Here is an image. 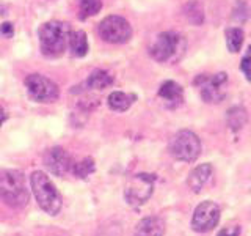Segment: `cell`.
<instances>
[{"label":"cell","mask_w":251,"mask_h":236,"mask_svg":"<svg viewBox=\"0 0 251 236\" xmlns=\"http://www.w3.org/2000/svg\"><path fill=\"white\" fill-rule=\"evenodd\" d=\"M0 200L13 209H22L28 203L30 191L21 170H0Z\"/></svg>","instance_id":"cell-1"},{"label":"cell","mask_w":251,"mask_h":236,"mask_svg":"<svg viewBox=\"0 0 251 236\" xmlns=\"http://www.w3.org/2000/svg\"><path fill=\"white\" fill-rule=\"evenodd\" d=\"M69 24L61 21H49L38 30L41 52L49 59H57L66 51L69 44Z\"/></svg>","instance_id":"cell-2"},{"label":"cell","mask_w":251,"mask_h":236,"mask_svg":"<svg viewBox=\"0 0 251 236\" xmlns=\"http://www.w3.org/2000/svg\"><path fill=\"white\" fill-rule=\"evenodd\" d=\"M30 187L38 205L49 216H57L61 209V195L50 178L43 172H33L30 177Z\"/></svg>","instance_id":"cell-3"},{"label":"cell","mask_w":251,"mask_h":236,"mask_svg":"<svg viewBox=\"0 0 251 236\" xmlns=\"http://www.w3.org/2000/svg\"><path fill=\"white\" fill-rule=\"evenodd\" d=\"M151 57L160 63L177 61L185 52V39L177 31H162L151 44Z\"/></svg>","instance_id":"cell-4"},{"label":"cell","mask_w":251,"mask_h":236,"mask_svg":"<svg viewBox=\"0 0 251 236\" xmlns=\"http://www.w3.org/2000/svg\"><path fill=\"white\" fill-rule=\"evenodd\" d=\"M170 151L177 161L195 162L201 154V142L195 132L184 129L171 139Z\"/></svg>","instance_id":"cell-5"},{"label":"cell","mask_w":251,"mask_h":236,"mask_svg":"<svg viewBox=\"0 0 251 236\" xmlns=\"http://www.w3.org/2000/svg\"><path fill=\"white\" fill-rule=\"evenodd\" d=\"M99 36L110 44H124L132 38V27L123 16H107L99 24Z\"/></svg>","instance_id":"cell-6"},{"label":"cell","mask_w":251,"mask_h":236,"mask_svg":"<svg viewBox=\"0 0 251 236\" xmlns=\"http://www.w3.org/2000/svg\"><path fill=\"white\" fill-rule=\"evenodd\" d=\"M25 88L28 96L36 101L43 102V104H50L55 102L60 96V88L58 85L49 77L41 76V74H30L25 77Z\"/></svg>","instance_id":"cell-7"},{"label":"cell","mask_w":251,"mask_h":236,"mask_svg":"<svg viewBox=\"0 0 251 236\" xmlns=\"http://www.w3.org/2000/svg\"><path fill=\"white\" fill-rule=\"evenodd\" d=\"M154 181L155 178L149 173H138L133 175L124 189V197L132 206H140L146 203L154 192Z\"/></svg>","instance_id":"cell-8"},{"label":"cell","mask_w":251,"mask_h":236,"mask_svg":"<svg viewBox=\"0 0 251 236\" xmlns=\"http://www.w3.org/2000/svg\"><path fill=\"white\" fill-rule=\"evenodd\" d=\"M226 73H217L214 76L201 74L193 81L195 85L201 87V96L207 104H218L226 96Z\"/></svg>","instance_id":"cell-9"},{"label":"cell","mask_w":251,"mask_h":236,"mask_svg":"<svg viewBox=\"0 0 251 236\" xmlns=\"http://www.w3.org/2000/svg\"><path fill=\"white\" fill-rule=\"evenodd\" d=\"M220 214H222V209H220L218 203L212 200L201 202L193 212L192 228L198 233H207L214 230L220 220Z\"/></svg>","instance_id":"cell-10"},{"label":"cell","mask_w":251,"mask_h":236,"mask_svg":"<svg viewBox=\"0 0 251 236\" xmlns=\"http://www.w3.org/2000/svg\"><path fill=\"white\" fill-rule=\"evenodd\" d=\"M43 159H44V165L47 167V170L53 173L55 177H60V178L66 177V173L73 172V167H74L71 154L66 151V149H63L60 147L49 148L44 153Z\"/></svg>","instance_id":"cell-11"},{"label":"cell","mask_w":251,"mask_h":236,"mask_svg":"<svg viewBox=\"0 0 251 236\" xmlns=\"http://www.w3.org/2000/svg\"><path fill=\"white\" fill-rule=\"evenodd\" d=\"M212 173H214V167H212V164H200L196 165V167L188 173V178H187V184L190 187L192 192H201V189L207 184V181L210 179Z\"/></svg>","instance_id":"cell-12"},{"label":"cell","mask_w":251,"mask_h":236,"mask_svg":"<svg viewBox=\"0 0 251 236\" xmlns=\"http://www.w3.org/2000/svg\"><path fill=\"white\" fill-rule=\"evenodd\" d=\"M159 98H162L170 109H175L182 104L184 101V90L177 82L167 81L163 82L159 90Z\"/></svg>","instance_id":"cell-13"},{"label":"cell","mask_w":251,"mask_h":236,"mask_svg":"<svg viewBox=\"0 0 251 236\" xmlns=\"http://www.w3.org/2000/svg\"><path fill=\"white\" fill-rule=\"evenodd\" d=\"M165 235V222L157 216H149L141 219L137 224L135 236H163Z\"/></svg>","instance_id":"cell-14"},{"label":"cell","mask_w":251,"mask_h":236,"mask_svg":"<svg viewBox=\"0 0 251 236\" xmlns=\"http://www.w3.org/2000/svg\"><path fill=\"white\" fill-rule=\"evenodd\" d=\"M137 96L132 93H124V91H113L108 94V107L115 110V112H126L133 102H135Z\"/></svg>","instance_id":"cell-15"},{"label":"cell","mask_w":251,"mask_h":236,"mask_svg":"<svg viewBox=\"0 0 251 236\" xmlns=\"http://www.w3.org/2000/svg\"><path fill=\"white\" fill-rule=\"evenodd\" d=\"M69 51L74 57H85L88 52V39L83 30H75L69 33Z\"/></svg>","instance_id":"cell-16"},{"label":"cell","mask_w":251,"mask_h":236,"mask_svg":"<svg viewBox=\"0 0 251 236\" xmlns=\"http://www.w3.org/2000/svg\"><path fill=\"white\" fill-rule=\"evenodd\" d=\"M113 84V76L105 69H94L90 74L86 85L93 90H104Z\"/></svg>","instance_id":"cell-17"},{"label":"cell","mask_w":251,"mask_h":236,"mask_svg":"<svg viewBox=\"0 0 251 236\" xmlns=\"http://www.w3.org/2000/svg\"><path fill=\"white\" fill-rule=\"evenodd\" d=\"M248 121V112L245 107L235 106L227 110V126L232 131H240Z\"/></svg>","instance_id":"cell-18"},{"label":"cell","mask_w":251,"mask_h":236,"mask_svg":"<svg viewBox=\"0 0 251 236\" xmlns=\"http://www.w3.org/2000/svg\"><path fill=\"white\" fill-rule=\"evenodd\" d=\"M243 38H245V33H243V30L239 27H231L226 30V44H227L229 52L235 54L242 49Z\"/></svg>","instance_id":"cell-19"},{"label":"cell","mask_w":251,"mask_h":236,"mask_svg":"<svg viewBox=\"0 0 251 236\" xmlns=\"http://www.w3.org/2000/svg\"><path fill=\"white\" fill-rule=\"evenodd\" d=\"M184 13H185V18L188 19V22H190L192 26H201L204 22V10L200 2L187 3L184 6Z\"/></svg>","instance_id":"cell-20"},{"label":"cell","mask_w":251,"mask_h":236,"mask_svg":"<svg viewBox=\"0 0 251 236\" xmlns=\"http://www.w3.org/2000/svg\"><path fill=\"white\" fill-rule=\"evenodd\" d=\"M102 8L100 0H80V5H78V18L82 21L91 18V16H96Z\"/></svg>","instance_id":"cell-21"},{"label":"cell","mask_w":251,"mask_h":236,"mask_svg":"<svg viewBox=\"0 0 251 236\" xmlns=\"http://www.w3.org/2000/svg\"><path fill=\"white\" fill-rule=\"evenodd\" d=\"M73 172L77 178H88L91 173L94 172V161L91 157H85L83 161L80 162H75L74 167H73Z\"/></svg>","instance_id":"cell-22"},{"label":"cell","mask_w":251,"mask_h":236,"mask_svg":"<svg viewBox=\"0 0 251 236\" xmlns=\"http://www.w3.org/2000/svg\"><path fill=\"white\" fill-rule=\"evenodd\" d=\"M234 18L237 19L239 22H245L248 18H250V6L245 3V2H242V0H239L237 5L234 6Z\"/></svg>","instance_id":"cell-23"},{"label":"cell","mask_w":251,"mask_h":236,"mask_svg":"<svg viewBox=\"0 0 251 236\" xmlns=\"http://www.w3.org/2000/svg\"><path fill=\"white\" fill-rule=\"evenodd\" d=\"M240 68L243 71V74H245V77L251 82V46H248L245 55H243L242 63H240Z\"/></svg>","instance_id":"cell-24"},{"label":"cell","mask_w":251,"mask_h":236,"mask_svg":"<svg viewBox=\"0 0 251 236\" xmlns=\"http://www.w3.org/2000/svg\"><path fill=\"white\" fill-rule=\"evenodd\" d=\"M239 235H240V225L237 222H229L218 232L217 236H239Z\"/></svg>","instance_id":"cell-25"},{"label":"cell","mask_w":251,"mask_h":236,"mask_svg":"<svg viewBox=\"0 0 251 236\" xmlns=\"http://www.w3.org/2000/svg\"><path fill=\"white\" fill-rule=\"evenodd\" d=\"M0 33H2L3 36H6V38H10L13 35V26L10 22L2 24V27H0Z\"/></svg>","instance_id":"cell-26"},{"label":"cell","mask_w":251,"mask_h":236,"mask_svg":"<svg viewBox=\"0 0 251 236\" xmlns=\"http://www.w3.org/2000/svg\"><path fill=\"white\" fill-rule=\"evenodd\" d=\"M6 120V112H5V109L0 106V126L3 124V121Z\"/></svg>","instance_id":"cell-27"}]
</instances>
